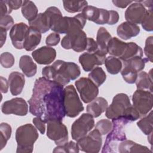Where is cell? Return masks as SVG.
Returning a JSON list of instances; mask_svg holds the SVG:
<instances>
[{"label": "cell", "instance_id": "4316f807", "mask_svg": "<svg viewBox=\"0 0 153 153\" xmlns=\"http://www.w3.org/2000/svg\"><path fill=\"white\" fill-rule=\"evenodd\" d=\"M28 22L30 27L36 29L41 33H44L50 29L49 20L45 13L38 14L33 20Z\"/></svg>", "mask_w": 153, "mask_h": 153}, {"label": "cell", "instance_id": "484cf974", "mask_svg": "<svg viewBox=\"0 0 153 153\" xmlns=\"http://www.w3.org/2000/svg\"><path fill=\"white\" fill-rule=\"evenodd\" d=\"M111 38V34L105 27H101L99 29L96 36V42L99 51L105 56L108 54V45Z\"/></svg>", "mask_w": 153, "mask_h": 153}, {"label": "cell", "instance_id": "d6a6232c", "mask_svg": "<svg viewBox=\"0 0 153 153\" xmlns=\"http://www.w3.org/2000/svg\"><path fill=\"white\" fill-rule=\"evenodd\" d=\"M152 112L151 111L148 115H146L143 118L137 123V126L141 131L145 134L149 135L152 133Z\"/></svg>", "mask_w": 153, "mask_h": 153}, {"label": "cell", "instance_id": "f6af8a7d", "mask_svg": "<svg viewBox=\"0 0 153 153\" xmlns=\"http://www.w3.org/2000/svg\"><path fill=\"white\" fill-rule=\"evenodd\" d=\"M60 40V37L59 33L53 32L47 36L45 39V43L47 46H56L57 45Z\"/></svg>", "mask_w": 153, "mask_h": 153}, {"label": "cell", "instance_id": "44dd1931", "mask_svg": "<svg viewBox=\"0 0 153 153\" xmlns=\"http://www.w3.org/2000/svg\"><path fill=\"white\" fill-rule=\"evenodd\" d=\"M41 33L33 27H29L24 42L23 48L27 51L33 50L40 43Z\"/></svg>", "mask_w": 153, "mask_h": 153}, {"label": "cell", "instance_id": "7bdbcfd3", "mask_svg": "<svg viewBox=\"0 0 153 153\" xmlns=\"http://www.w3.org/2000/svg\"><path fill=\"white\" fill-rule=\"evenodd\" d=\"M14 20L13 17L7 14L4 16L0 17V27L5 29L8 30L10 28L14 26Z\"/></svg>", "mask_w": 153, "mask_h": 153}, {"label": "cell", "instance_id": "83f0119b", "mask_svg": "<svg viewBox=\"0 0 153 153\" xmlns=\"http://www.w3.org/2000/svg\"><path fill=\"white\" fill-rule=\"evenodd\" d=\"M143 50L142 48L139 46L136 43L133 42H127V48L120 58L121 61H126L134 57H142Z\"/></svg>", "mask_w": 153, "mask_h": 153}, {"label": "cell", "instance_id": "52a82bcc", "mask_svg": "<svg viewBox=\"0 0 153 153\" xmlns=\"http://www.w3.org/2000/svg\"><path fill=\"white\" fill-rule=\"evenodd\" d=\"M94 126V121L92 115L88 113L82 114L73 123L71 126L72 138L77 141L86 136Z\"/></svg>", "mask_w": 153, "mask_h": 153}, {"label": "cell", "instance_id": "c3c4849f", "mask_svg": "<svg viewBox=\"0 0 153 153\" xmlns=\"http://www.w3.org/2000/svg\"><path fill=\"white\" fill-rule=\"evenodd\" d=\"M23 1H20V0H18V1H5L8 9H9V11L10 13H11V11L14 10H17L19 9L20 7H21L22 6L23 4Z\"/></svg>", "mask_w": 153, "mask_h": 153}, {"label": "cell", "instance_id": "1f68e13d", "mask_svg": "<svg viewBox=\"0 0 153 153\" xmlns=\"http://www.w3.org/2000/svg\"><path fill=\"white\" fill-rule=\"evenodd\" d=\"M148 60L146 58H143L142 57H134L126 61H122L123 65L127 66L138 73L142 71L144 68L145 63Z\"/></svg>", "mask_w": 153, "mask_h": 153}, {"label": "cell", "instance_id": "cb8c5ba5", "mask_svg": "<svg viewBox=\"0 0 153 153\" xmlns=\"http://www.w3.org/2000/svg\"><path fill=\"white\" fill-rule=\"evenodd\" d=\"M135 83L137 90H147L152 93V69L148 74L144 71L139 72L137 74Z\"/></svg>", "mask_w": 153, "mask_h": 153}, {"label": "cell", "instance_id": "ffe728a7", "mask_svg": "<svg viewBox=\"0 0 153 153\" xmlns=\"http://www.w3.org/2000/svg\"><path fill=\"white\" fill-rule=\"evenodd\" d=\"M108 106V102L105 98L97 97L87 106L86 110L93 118H97L106 111Z\"/></svg>", "mask_w": 153, "mask_h": 153}, {"label": "cell", "instance_id": "7a4b0ae2", "mask_svg": "<svg viewBox=\"0 0 153 153\" xmlns=\"http://www.w3.org/2000/svg\"><path fill=\"white\" fill-rule=\"evenodd\" d=\"M80 74L81 71L78 65L62 60H57L52 65L47 66L42 69L43 77L63 86L67 85L70 81L77 78Z\"/></svg>", "mask_w": 153, "mask_h": 153}, {"label": "cell", "instance_id": "ba28073f", "mask_svg": "<svg viewBox=\"0 0 153 153\" xmlns=\"http://www.w3.org/2000/svg\"><path fill=\"white\" fill-rule=\"evenodd\" d=\"M76 143L81 151L87 153H97L102 147V134L98 130L95 128L78 140Z\"/></svg>", "mask_w": 153, "mask_h": 153}, {"label": "cell", "instance_id": "db71d44e", "mask_svg": "<svg viewBox=\"0 0 153 153\" xmlns=\"http://www.w3.org/2000/svg\"><path fill=\"white\" fill-rule=\"evenodd\" d=\"M7 30L0 27V47H2L3 45L5 44L7 38Z\"/></svg>", "mask_w": 153, "mask_h": 153}, {"label": "cell", "instance_id": "4fadbf2b", "mask_svg": "<svg viewBox=\"0 0 153 153\" xmlns=\"http://www.w3.org/2000/svg\"><path fill=\"white\" fill-rule=\"evenodd\" d=\"M2 112L4 114H14L25 116L28 112V105L22 97H14L4 102L1 106Z\"/></svg>", "mask_w": 153, "mask_h": 153}, {"label": "cell", "instance_id": "4dcf8cb0", "mask_svg": "<svg viewBox=\"0 0 153 153\" xmlns=\"http://www.w3.org/2000/svg\"><path fill=\"white\" fill-rule=\"evenodd\" d=\"M65 10L71 13L80 12L88 5L86 1H63Z\"/></svg>", "mask_w": 153, "mask_h": 153}, {"label": "cell", "instance_id": "60d3db41", "mask_svg": "<svg viewBox=\"0 0 153 153\" xmlns=\"http://www.w3.org/2000/svg\"><path fill=\"white\" fill-rule=\"evenodd\" d=\"M143 29L146 31H152V9L147 10L146 14L141 22Z\"/></svg>", "mask_w": 153, "mask_h": 153}, {"label": "cell", "instance_id": "ee69618b", "mask_svg": "<svg viewBox=\"0 0 153 153\" xmlns=\"http://www.w3.org/2000/svg\"><path fill=\"white\" fill-rule=\"evenodd\" d=\"M109 19H110V10L100 8L99 18L96 24L97 25L108 24V25L109 22Z\"/></svg>", "mask_w": 153, "mask_h": 153}, {"label": "cell", "instance_id": "74e56055", "mask_svg": "<svg viewBox=\"0 0 153 153\" xmlns=\"http://www.w3.org/2000/svg\"><path fill=\"white\" fill-rule=\"evenodd\" d=\"M121 74L126 82L128 84H133L136 81L138 72L127 66H123Z\"/></svg>", "mask_w": 153, "mask_h": 153}, {"label": "cell", "instance_id": "f1b7e54d", "mask_svg": "<svg viewBox=\"0 0 153 153\" xmlns=\"http://www.w3.org/2000/svg\"><path fill=\"white\" fill-rule=\"evenodd\" d=\"M23 16L28 22L33 20L38 15V8L35 3L31 1H23L22 6Z\"/></svg>", "mask_w": 153, "mask_h": 153}, {"label": "cell", "instance_id": "30bf717a", "mask_svg": "<svg viewBox=\"0 0 153 153\" xmlns=\"http://www.w3.org/2000/svg\"><path fill=\"white\" fill-rule=\"evenodd\" d=\"M132 102L133 106L140 116H145L152 108V93L137 89L132 96Z\"/></svg>", "mask_w": 153, "mask_h": 153}, {"label": "cell", "instance_id": "9a60e30c", "mask_svg": "<svg viewBox=\"0 0 153 153\" xmlns=\"http://www.w3.org/2000/svg\"><path fill=\"white\" fill-rule=\"evenodd\" d=\"M29 27L25 23L15 24L10 29V37L13 45L17 49L23 48L24 42Z\"/></svg>", "mask_w": 153, "mask_h": 153}, {"label": "cell", "instance_id": "bcb514c9", "mask_svg": "<svg viewBox=\"0 0 153 153\" xmlns=\"http://www.w3.org/2000/svg\"><path fill=\"white\" fill-rule=\"evenodd\" d=\"M85 50L88 53H94L99 50L96 41L92 38H87V43Z\"/></svg>", "mask_w": 153, "mask_h": 153}, {"label": "cell", "instance_id": "277c9868", "mask_svg": "<svg viewBox=\"0 0 153 153\" xmlns=\"http://www.w3.org/2000/svg\"><path fill=\"white\" fill-rule=\"evenodd\" d=\"M38 136L37 130L31 124H26L19 127L16 131V140L17 144L16 152H32L34 143Z\"/></svg>", "mask_w": 153, "mask_h": 153}, {"label": "cell", "instance_id": "11a10c76", "mask_svg": "<svg viewBox=\"0 0 153 153\" xmlns=\"http://www.w3.org/2000/svg\"><path fill=\"white\" fill-rule=\"evenodd\" d=\"M138 2L142 4L145 7H147L148 9H152V1H139Z\"/></svg>", "mask_w": 153, "mask_h": 153}, {"label": "cell", "instance_id": "b9f144b4", "mask_svg": "<svg viewBox=\"0 0 153 153\" xmlns=\"http://www.w3.org/2000/svg\"><path fill=\"white\" fill-rule=\"evenodd\" d=\"M152 43L153 37L150 36L146 38L144 47L145 54L147 57V60L150 62H152Z\"/></svg>", "mask_w": 153, "mask_h": 153}, {"label": "cell", "instance_id": "f546056e", "mask_svg": "<svg viewBox=\"0 0 153 153\" xmlns=\"http://www.w3.org/2000/svg\"><path fill=\"white\" fill-rule=\"evenodd\" d=\"M107 71L112 75H115L119 73L122 69V61L117 57L109 56L107 57L104 62Z\"/></svg>", "mask_w": 153, "mask_h": 153}, {"label": "cell", "instance_id": "e0dca14e", "mask_svg": "<svg viewBox=\"0 0 153 153\" xmlns=\"http://www.w3.org/2000/svg\"><path fill=\"white\" fill-rule=\"evenodd\" d=\"M32 56L38 64L49 65L56 59V51L52 47L43 46L33 51Z\"/></svg>", "mask_w": 153, "mask_h": 153}, {"label": "cell", "instance_id": "2e32d148", "mask_svg": "<svg viewBox=\"0 0 153 153\" xmlns=\"http://www.w3.org/2000/svg\"><path fill=\"white\" fill-rule=\"evenodd\" d=\"M147 10L138 1L131 3L125 11V18L127 22L134 24L141 23Z\"/></svg>", "mask_w": 153, "mask_h": 153}, {"label": "cell", "instance_id": "6da1fadb", "mask_svg": "<svg viewBox=\"0 0 153 153\" xmlns=\"http://www.w3.org/2000/svg\"><path fill=\"white\" fill-rule=\"evenodd\" d=\"M63 86L40 77L35 80L32 97L28 100L29 112L45 123L51 120L62 121L66 115Z\"/></svg>", "mask_w": 153, "mask_h": 153}, {"label": "cell", "instance_id": "e575fe53", "mask_svg": "<svg viewBox=\"0 0 153 153\" xmlns=\"http://www.w3.org/2000/svg\"><path fill=\"white\" fill-rule=\"evenodd\" d=\"M11 127L8 124L2 123L0 124V150H2L6 145L11 137Z\"/></svg>", "mask_w": 153, "mask_h": 153}, {"label": "cell", "instance_id": "816d5d0a", "mask_svg": "<svg viewBox=\"0 0 153 153\" xmlns=\"http://www.w3.org/2000/svg\"><path fill=\"white\" fill-rule=\"evenodd\" d=\"M114 5L118 8H124L133 2V1H112Z\"/></svg>", "mask_w": 153, "mask_h": 153}, {"label": "cell", "instance_id": "ac0fdd59", "mask_svg": "<svg viewBox=\"0 0 153 153\" xmlns=\"http://www.w3.org/2000/svg\"><path fill=\"white\" fill-rule=\"evenodd\" d=\"M8 83L11 94L13 96L19 95L22 93L25 86V76L20 72H13L9 75Z\"/></svg>", "mask_w": 153, "mask_h": 153}, {"label": "cell", "instance_id": "5bb4252c", "mask_svg": "<svg viewBox=\"0 0 153 153\" xmlns=\"http://www.w3.org/2000/svg\"><path fill=\"white\" fill-rule=\"evenodd\" d=\"M106 56L101 53L99 50L94 53H84L79 56V62L82 69L89 72L93 70L96 66L102 65L104 63Z\"/></svg>", "mask_w": 153, "mask_h": 153}, {"label": "cell", "instance_id": "d590c367", "mask_svg": "<svg viewBox=\"0 0 153 153\" xmlns=\"http://www.w3.org/2000/svg\"><path fill=\"white\" fill-rule=\"evenodd\" d=\"M100 8H98L92 5H87L82 11V14L85 18L93 22L96 24L100 16Z\"/></svg>", "mask_w": 153, "mask_h": 153}, {"label": "cell", "instance_id": "8992f818", "mask_svg": "<svg viewBox=\"0 0 153 153\" xmlns=\"http://www.w3.org/2000/svg\"><path fill=\"white\" fill-rule=\"evenodd\" d=\"M63 105L66 115L71 118L76 117L84 109L73 85H69L64 88Z\"/></svg>", "mask_w": 153, "mask_h": 153}, {"label": "cell", "instance_id": "d4e9b609", "mask_svg": "<svg viewBox=\"0 0 153 153\" xmlns=\"http://www.w3.org/2000/svg\"><path fill=\"white\" fill-rule=\"evenodd\" d=\"M19 65L20 69L26 76L32 77L36 74L37 66L29 56H22L20 59Z\"/></svg>", "mask_w": 153, "mask_h": 153}, {"label": "cell", "instance_id": "7402d4cb", "mask_svg": "<svg viewBox=\"0 0 153 153\" xmlns=\"http://www.w3.org/2000/svg\"><path fill=\"white\" fill-rule=\"evenodd\" d=\"M117 151L120 153L152 152V151H150L148 147L137 144V143H135L132 140L127 139L121 142L118 144Z\"/></svg>", "mask_w": 153, "mask_h": 153}, {"label": "cell", "instance_id": "d6986e66", "mask_svg": "<svg viewBox=\"0 0 153 153\" xmlns=\"http://www.w3.org/2000/svg\"><path fill=\"white\" fill-rule=\"evenodd\" d=\"M140 27L138 25L128 22L121 23L117 29L118 36L124 40H127L139 35Z\"/></svg>", "mask_w": 153, "mask_h": 153}, {"label": "cell", "instance_id": "7dc6e473", "mask_svg": "<svg viewBox=\"0 0 153 153\" xmlns=\"http://www.w3.org/2000/svg\"><path fill=\"white\" fill-rule=\"evenodd\" d=\"M33 123L35 127L39 131V132L44 134L45 131V122H44L41 118L36 117L33 119Z\"/></svg>", "mask_w": 153, "mask_h": 153}, {"label": "cell", "instance_id": "9c48e42d", "mask_svg": "<svg viewBox=\"0 0 153 153\" xmlns=\"http://www.w3.org/2000/svg\"><path fill=\"white\" fill-rule=\"evenodd\" d=\"M87 43L86 33L81 30L67 33L62 39L61 45L66 50L72 49L76 52H82L85 50Z\"/></svg>", "mask_w": 153, "mask_h": 153}, {"label": "cell", "instance_id": "8d00e7d4", "mask_svg": "<svg viewBox=\"0 0 153 153\" xmlns=\"http://www.w3.org/2000/svg\"><path fill=\"white\" fill-rule=\"evenodd\" d=\"M79 151L78 146L77 143H75L73 141L68 142L64 145H59L56 146L54 150L53 151V152H74L77 153Z\"/></svg>", "mask_w": 153, "mask_h": 153}, {"label": "cell", "instance_id": "f35d334b", "mask_svg": "<svg viewBox=\"0 0 153 153\" xmlns=\"http://www.w3.org/2000/svg\"><path fill=\"white\" fill-rule=\"evenodd\" d=\"M112 122L109 120L102 119L99 121L95 126V128L98 130L102 135L108 134L112 128Z\"/></svg>", "mask_w": 153, "mask_h": 153}, {"label": "cell", "instance_id": "ab89813d", "mask_svg": "<svg viewBox=\"0 0 153 153\" xmlns=\"http://www.w3.org/2000/svg\"><path fill=\"white\" fill-rule=\"evenodd\" d=\"M15 59L13 55L9 52H4L0 56L1 65L5 68H10L14 64Z\"/></svg>", "mask_w": 153, "mask_h": 153}, {"label": "cell", "instance_id": "8fae6325", "mask_svg": "<svg viewBox=\"0 0 153 153\" xmlns=\"http://www.w3.org/2000/svg\"><path fill=\"white\" fill-rule=\"evenodd\" d=\"M47 123V137L53 140L57 146L68 141V131L66 126L61 121L51 120Z\"/></svg>", "mask_w": 153, "mask_h": 153}, {"label": "cell", "instance_id": "5b68a950", "mask_svg": "<svg viewBox=\"0 0 153 153\" xmlns=\"http://www.w3.org/2000/svg\"><path fill=\"white\" fill-rule=\"evenodd\" d=\"M112 128L108 133L102 152H117L118 143L127 139L125 133V126L129 123L124 118L112 120Z\"/></svg>", "mask_w": 153, "mask_h": 153}, {"label": "cell", "instance_id": "836d02e7", "mask_svg": "<svg viewBox=\"0 0 153 153\" xmlns=\"http://www.w3.org/2000/svg\"><path fill=\"white\" fill-rule=\"evenodd\" d=\"M88 76L97 87L100 86L106 79V75L100 67H95L91 71Z\"/></svg>", "mask_w": 153, "mask_h": 153}, {"label": "cell", "instance_id": "f5cc1de1", "mask_svg": "<svg viewBox=\"0 0 153 153\" xmlns=\"http://www.w3.org/2000/svg\"><path fill=\"white\" fill-rule=\"evenodd\" d=\"M1 91L2 93H6L8 90L9 83L8 81H7L3 76H1Z\"/></svg>", "mask_w": 153, "mask_h": 153}, {"label": "cell", "instance_id": "7c38bea8", "mask_svg": "<svg viewBox=\"0 0 153 153\" xmlns=\"http://www.w3.org/2000/svg\"><path fill=\"white\" fill-rule=\"evenodd\" d=\"M81 100L85 103L93 100L99 94L98 87L88 78L82 77L75 82Z\"/></svg>", "mask_w": 153, "mask_h": 153}, {"label": "cell", "instance_id": "f907efd6", "mask_svg": "<svg viewBox=\"0 0 153 153\" xmlns=\"http://www.w3.org/2000/svg\"><path fill=\"white\" fill-rule=\"evenodd\" d=\"M10 14L9 9L5 1H0V17Z\"/></svg>", "mask_w": 153, "mask_h": 153}, {"label": "cell", "instance_id": "3957f363", "mask_svg": "<svg viewBox=\"0 0 153 153\" xmlns=\"http://www.w3.org/2000/svg\"><path fill=\"white\" fill-rule=\"evenodd\" d=\"M106 117L112 120L124 118L129 123L138 120L140 116L131 105L128 96L124 93L116 94L111 104L108 106Z\"/></svg>", "mask_w": 153, "mask_h": 153}, {"label": "cell", "instance_id": "681fc988", "mask_svg": "<svg viewBox=\"0 0 153 153\" xmlns=\"http://www.w3.org/2000/svg\"><path fill=\"white\" fill-rule=\"evenodd\" d=\"M119 20V14L118 12L114 10H110V19L108 25H113L117 23Z\"/></svg>", "mask_w": 153, "mask_h": 153}, {"label": "cell", "instance_id": "603a6c76", "mask_svg": "<svg viewBox=\"0 0 153 153\" xmlns=\"http://www.w3.org/2000/svg\"><path fill=\"white\" fill-rule=\"evenodd\" d=\"M127 46V42L119 39L117 37L111 39L108 45V53L111 56L120 58L124 53Z\"/></svg>", "mask_w": 153, "mask_h": 153}]
</instances>
